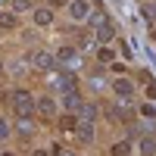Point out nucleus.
<instances>
[{"instance_id":"9d476101","label":"nucleus","mask_w":156,"mask_h":156,"mask_svg":"<svg viewBox=\"0 0 156 156\" xmlns=\"http://www.w3.org/2000/svg\"><path fill=\"white\" fill-rule=\"evenodd\" d=\"M75 131H78V137H81L84 140V144H90V140H94V125H81V122H78V128H75Z\"/></svg>"},{"instance_id":"f8f14e48","label":"nucleus","mask_w":156,"mask_h":156,"mask_svg":"<svg viewBox=\"0 0 156 156\" xmlns=\"http://www.w3.org/2000/svg\"><path fill=\"white\" fill-rule=\"evenodd\" d=\"M144 22L156 25V0H153V3H144Z\"/></svg>"},{"instance_id":"dca6fc26","label":"nucleus","mask_w":156,"mask_h":156,"mask_svg":"<svg viewBox=\"0 0 156 156\" xmlns=\"http://www.w3.org/2000/svg\"><path fill=\"white\" fill-rule=\"evenodd\" d=\"M140 150H144V156H156V144H153V140H144Z\"/></svg>"},{"instance_id":"4468645a","label":"nucleus","mask_w":156,"mask_h":156,"mask_svg":"<svg viewBox=\"0 0 156 156\" xmlns=\"http://www.w3.org/2000/svg\"><path fill=\"white\" fill-rule=\"evenodd\" d=\"M31 9V0H12V12H25Z\"/></svg>"},{"instance_id":"aec40b11","label":"nucleus","mask_w":156,"mask_h":156,"mask_svg":"<svg viewBox=\"0 0 156 156\" xmlns=\"http://www.w3.org/2000/svg\"><path fill=\"white\" fill-rule=\"evenodd\" d=\"M31 156H50V153H47V150H34Z\"/></svg>"},{"instance_id":"412c9836","label":"nucleus","mask_w":156,"mask_h":156,"mask_svg":"<svg viewBox=\"0 0 156 156\" xmlns=\"http://www.w3.org/2000/svg\"><path fill=\"white\" fill-rule=\"evenodd\" d=\"M50 3H53V6H59V3H66V0H50Z\"/></svg>"},{"instance_id":"5701e85b","label":"nucleus","mask_w":156,"mask_h":156,"mask_svg":"<svg viewBox=\"0 0 156 156\" xmlns=\"http://www.w3.org/2000/svg\"><path fill=\"white\" fill-rule=\"evenodd\" d=\"M153 41H156V31H153Z\"/></svg>"},{"instance_id":"6e6552de","label":"nucleus","mask_w":156,"mask_h":156,"mask_svg":"<svg viewBox=\"0 0 156 156\" xmlns=\"http://www.w3.org/2000/svg\"><path fill=\"white\" fill-rule=\"evenodd\" d=\"M112 37H115V28H112L109 22H103L100 28H97V41H100V44H109Z\"/></svg>"},{"instance_id":"1a4fd4ad","label":"nucleus","mask_w":156,"mask_h":156,"mask_svg":"<svg viewBox=\"0 0 156 156\" xmlns=\"http://www.w3.org/2000/svg\"><path fill=\"white\" fill-rule=\"evenodd\" d=\"M53 56H56L59 62H72V59H75V47H72V44H62V47L56 50Z\"/></svg>"},{"instance_id":"4be33fe9","label":"nucleus","mask_w":156,"mask_h":156,"mask_svg":"<svg viewBox=\"0 0 156 156\" xmlns=\"http://www.w3.org/2000/svg\"><path fill=\"white\" fill-rule=\"evenodd\" d=\"M3 156H16V153H3Z\"/></svg>"},{"instance_id":"f03ea898","label":"nucleus","mask_w":156,"mask_h":156,"mask_svg":"<svg viewBox=\"0 0 156 156\" xmlns=\"http://www.w3.org/2000/svg\"><path fill=\"white\" fill-rule=\"evenodd\" d=\"M31 66L34 69H41V72H50V69H53L56 66V56L53 53H47V50H31Z\"/></svg>"},{"instance_id":"2eb2a0df","label":"nucleus","mask_w":156,"mask_h":156,"mask_svg":"<svg viewBox=\"0 0 156 156\" xmlns=\"http://www.w3.org/2000/svg\"><path fill=\"white\" fill-rule=\"evenodd\" d=\"M97 59H100V62H112V50H109V47H100V50H97Z\"/></svg>"},{"instance_id":"ddd939ff","label":"nucleus","mask_w":156,"mask_h":156,"mask_svg":"<svg viewBox=\"0 0 156 156\" xmlns=\"http://www.w3.org/2000/svg\"><path fill=\"white\" fill-rule=\"evenodd\" d=\"M131 147H128V140H119V144H112V156H128Z\"/></svg>"},{"instance_id":"f257e3e1","label":"nucleus","mask_w":156,"mask_h":156,"mask_svg":"<svg viewBox=\"0 0 156 156\" xmlns=\"http://www.w3.org/2000/svg\"><path fill=\"white\" fill-rule=\"evenodd\" d=\"M9 103H12V109H16L19 119H31V115H34V100H31L28 90H12Z\"/></svg>"},{"instance_id":"a211bd4d","label":"nucleus","mask_w":156,"mask_h":156,"mask_svg":"<svg viewBox=\"0 0 156 156\" xmlns=\"http://www.w3.org/2000/svg\"><path fill=\"white\" fill-rule=\"evenodd\" d=\"M147 97L156 100V81H147Z\"/></svg>"},{"instance_id":"423d86ee","label":"nucleus","mask_w":156,"mask_h":156,"mask_svg":"<svg viewBox=\"0 0 156 156\" xmlns=\"http://www.w3.org/2000/svg\"><path fill=\"white\" fill-rule=\"evenodd\" d=\"M31 16H34V25H41V28H44V25H53V9H50V6H37Z\"/></svg>"},{"instance_id":"0eeeda50","label":"nucleus","mask_w":156,"mask_h":156,"mask_svg":"<svg viewBox=\"0 0 156 156\" xmlns=\"http://www.w3.org/2000/svg\"><path fill=\"white\" fill-rule=\"evenodd\" d=\"M19 28V19H16V12L6 9V12H0V31H16Z\"/></svg>"},{"instance_id":"6ab92c4d","label":"nucleus","mask_w":156,"mask_h":156,"mask_svg":"<svg viewBox=\"0 0 156 156\" xmlns=\"http://www.w3.org/2000/svg\"><path fill=\"white\" fill-rule=\"evenodd\" d=\"M6 134H9V128H6V125H0V137H6Z\"/></svg>"},{"instance_id":"9b49d317","label":"nucleus","mask_w":156,"mask_h":156,"mask_svg":"<svg viewBox=\"0 0 156 156\" xmlns=\"http://www.w3.org/2000/svg\"><path fill=\"white\" fill-rule=\"evenodd\" d=\"M59 128H62V131H75V128H78V115L72 112V115H62V119H59Z\"/></svg>"},{"instance_id":"f3484780","label":"nucleus","mask_w":156,"mask_h":156,"mask_svg":"<svg viewBox=\"0 0 156 156\" xmlns=\"http://www.w3.org/2000/svg\"><path fill=\"white\" fill-rule=\"evenodd\" d=\"M140 115H144V119H153V115H156V109L150 106V103H144V106H140Z\"/></svg>"},{"instance_id":"20e7f679","label":"nucleus","mask_w":156,"mask_h":156,"mask_svg":"<svg viewBox=\"0 0 156 156\" xmlns=\"http://www.w3.org/2000/svg\"><path fill=\"white\" fill-rule=\"evenodd\" d=\"M87 12H90V3H84V0H69V16L75 22H84Z\"/></svg>"},{"instance_id":"7ed1b4c3","label":"nucleus","mask_w":156,"mask_h":156,"mask_svg":"<svg viewBox=\"0 0 156 156\" xmlns=\"http://www.w3.org/2000/svg\"><path fill=\"white\" fill-rule=\"evenodd\" d=\"M34 112H37V115H47V119H53V115L59 112V106H56L53 97H41V100H34Z\"/></svg>"},{"instance_id":"39448f33","label":"nucleus","mask_w":156,"mask_h":156,"mask_svg":"<svg viewBox=\"0 0 156 156\" xmlns=\"http://www.w3.org/2000/svg\"><path fill=\"white\" fill-rule=\"evenodd\" d=\"M112 90H115V97L128 100V97L134 94V84H131V81H125V78H115V81H112Z\"/></svg>"}]
</instances>
